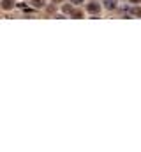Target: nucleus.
I'll list each match as a JSON object with an SVG mask.
<instances>
[{"instance_id": "nucleus-4", "label": "nucleus", "mask_w": 141, "mask_h": 152, "mask_svg": "<svg viewBox=\"0 0 141 152\" xmlns=\"http://www.w3.org/2000/svg\"><path fill=\"white\" fill-rule=\"evenodd\" d=\"M30 4L34 5L35 9H42L46 5V0H30Z\"/></svg>"}, {"instance_id": "nucleus-5", "label": "nucleus", "mask_w": 141, "mask_h": 152, "mask_svg": "<svg viewBox=\"0 0 141 152\" xmlns=\"http://www.w3.org/2000/svg\"><path fill=\"white\" fill-rule=\"evenodd\" d=\"M70 18H76V20H79V18H83V12H81L79 9H72V11H70Z\"/></svg>"}, {"instance_id": "nucleus-2", "label": "nucleus", "mask_w": 141, "mask_h": 152, "mask_svg": "<svg viewBox=\"0 0 141 152\" xmlns=\"http://www.w3.org/2000/svg\"><path fill=\"white\" fill-rule=\"evenodd\" d=\"M14 0H2L0 2V7L4 9V11H11V9H14Z\"/></svg>"}, {"instance_id": "nucleus-1", "label": "nucleus", "mask_w": 141, "mask_h": 152, "mask_svg": "<svg viewBox=\"0 0 141 152\" xmlns=\"http://www.w3.org/2000/svg\"><path fill=\"white\" fill-rule=\"evenodd\" d=\"M101 9H102V5L99 2H95V0L86 4V12H90V14H97V12H101Z\"/></svg>"}, {"instance_id": "nucleus-9", "label": "nucleus", "mask_w": 141, "mask_h": 152, "mask_svg": "<svg viewBox=\"0 0 141 152\" xmlns=\"http://www.w3.org/2000/svg\"><path fill=\"white\" fill-rule=\"evenodd\" d=\"M53 2H55V4H62L64 0H53Z\"/></svg>"}, {"instance_id": "nucleus-3", "label": "nucleus", "mask_w": 141, "mask_h": 152, "mask_svg": "<svg viewBox=\"0 0 141 152\" xmlns=\"http://www.w3.org/2000/svg\"><path fill=\"white\" fill-rule=\"evenodd\" d=\"M102 4H104V7H106V9H109V11L116 9V0H104Z\"/></svg>"}, {"instance_id": "nucleus-6", "label": "nucleus", "mask_w": 141, "mask_h": 152, "mask_svg": "<svg viewBox=\"0 0 141 152\" xmlns=\"http://www.w3.org/2000/svg\"><path fill=\"white\" fill-rule=\"evenodd\" d=\"M62 11H64V12H67V14H70L72 7H70V5H64V7H62Z\"/></svg>"}, {"instance_id": "nucleus-7", "label": "nucleus", "mask_w": 141, "mask_h": 152, "mask_svg": "<svg viewBox=\"0 0 141 152\" xmlns=\"http://www.w3.org/2000/svg\"><path fill=\"white\" fill-rule=\"evenodd\" d=\"M85 0H70V4H74V5H79V4H83Z\"/></svg>"}, {"instance_id": "nucleus-8", "label": "nucleus", "mask_w": 141, "mask_h": 152, "mask_svg": "<svg viewBox=\"0 0 141 152\" xmlns=\"http://www.w3.org/2000/svg\"><path fill=\"white\" fill-rule=\"evenodd\" d=\"M131 4H141V0H129Z\"/></svg>"}]
</instances>
